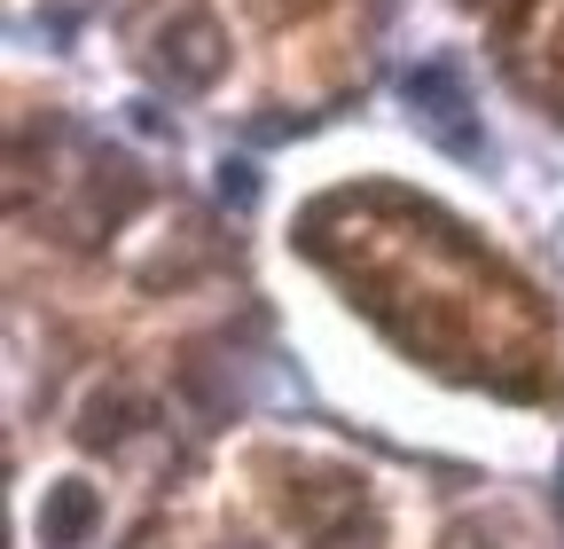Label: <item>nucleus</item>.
Returning <instances> with one entry per match:
<instances>
[{
	"instance_id": "nucleus-1",
	"label": "nucleus",
	"mask_w": 564,
	"mask_h": 549,
	"mask_svg": "<svg viewBox=\"0 0 564 549\" xmlns=\"http://www.w3.org/2000/svg\"><path fill=\"white\" fill-rule=\"evenodd\" d=\"M400 103H408V118L432 133L447 158H478V150H486L478 110H470V87L447 72V63H415V72L400 79Z\"/></svg>"
},
{
	"instance_id": "nucleus-2",
	"label": "nucleus",
	"mask_w": 564,
	"mask_h": 549,
	"mask_svg": "<svg viewBox=\"0 0 564 549\" xmlns=\"http://www.w3.org/2000/svg\"><path fill=\"white\" fill-rule=\"evenodd\" d=\"M150 63H158V79H165V87H188V95H204L212 79L228 72V32H220V17H212L204 0H188L181 17H165V24H158V40H150Z\"/></svg>"
},
{
	"instance_id": "nucleus-3",
	"label": "nucleus",
	"mask_w": 564,
	"mask_h": 549,
	"mask_svg": "<svg viewBox=\"0 0 564 549\" xmlns=\"http://www.w3.org/2000/svg\"><path fill=\"white\" fill-rule=\"evenodd\" d=\"M95 518H102V495L87 487V478H55L47 503H40V541L47 549H79L95 534Z\"/></svg>"
},
{
	"instance_id": "nucleus-4",
	"label": "nucleus",
	"mask_w": 564,
	"mask_h": 549,
	"mask_svg": "<svg viewBox=\"0 0 564 549\" xmlns=\"http://www.w3.org/2000/svg\"><path fill=\"white\" fill-rule=\"evenodd\" d=\"M463 9H486V0H463Z\"/></svg>"
}]
</instances>
